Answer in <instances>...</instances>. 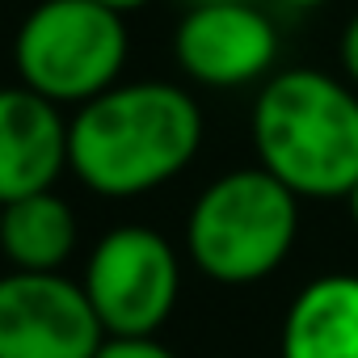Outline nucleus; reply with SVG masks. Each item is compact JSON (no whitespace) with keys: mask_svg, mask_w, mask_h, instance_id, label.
<instances>
[{"mask_svg":"<svg viewBox=\"0 0 358 358\" xmlns=\"http://www.w3.org/2000/svg\"><path fill=\"white\" fill-rule=\"evenodd\" d=\"M106 341L80 282L9 270L0 278V358H93Z\"/></svg>","mask_w":358,"mask_h":358,"instance_id":"423d86ee","label":"nucleus"},{"mask_svg":"<svg viewBox=\"0 0 358 358\" xmlns=\"http://www.w3.org/2000/svg\"><path fill=\"white\" fill-rule=\"evenodd\" d=\"M0 253L13 270L30 274H59L64 262L76 253V215L55 194H26L0 207Z\"/></svg>","mask_w":358,"mask_h":358,"instance_id":"9d476101","label":"nucleus"},{"mask_svg":"<svg viewBox=\"0 0 358 358\" xmlns=\"http://www.w3.org/2000/svg\"><path fill=\"white\" fill-rule=\"evenodd\" d=\"M173 55L194 85L241 89L270 80L278 59V30L253 0L194 5L173 34Z\"/></svg>","mask_w":358,"mask_h":358,"instance_id":"0eeeda50","label":"nucleus"},{"mask_svg":"<svg viewBox=\"0 0 358 358\" xmlns=\"http://www.w3.org/2000/svg\"><path fill=\"white\" fill-rule=\"evenodd\" d=\"M299 236V199L257 169H232L194 199L186 220L190 262L228 287L274 274Z\"/></svg>","mask_w":358,"mask_h":358,"instance_id":"7ed1b4c3","label":"nucleus"},{"mask_svg":"<svg viewBox=\"0 0 358 358\" xmlns=\"http://www.w3.org/2000/svg\"><path fill=\"white\" fill-rule=\"evenodd\" d=\"M190 5H220V0H190Z\"/></svg>","mask_w":358,"mask_h":358,"instance_id":"dca6fc26","label":"nucleus"},{"mask_svg":"<svg viewBox=\"0 0 358 358\" xmlns=\"http://www.w3.org/2000/svg\"><path fill=\"white\" fill-rule=\"evenodd\" d=\"M345 203H350V215H354V224H358V182H354V190L345 194Z\"/></svg>","mask_w":358,"mask_h":358,"instance_id":"2eb2a0df","label":"nucleus"},{"mask_svg":"<svg viewBox=\"0 0 358 358\" xmlns=\"http://www.w3.org/2000/svg\"><path fill=\"white\" fill-rule=\"evenodd\" d=\"M282 358H358V274H320L282 316Z\"/></svg>","mask_w":358,"mask_h":358,"instance_id":"1a4fd4ad","label":"nucleus"},{"mask_svg":"<svg viewBox=\"0 0 358 358\" xmlns=\"http://www.w3.org/2000/svg\"><path fill=\"white\" fill-rule=\"evenodd\" d=\"M203 148L199 101L169 80L114 85L68 118V169L101 199H139L173 182Z\"/></svg>","mask_w":358,"mask_h":358,"instance_id":"f257e3e1","label":"nucleus"},{"mask_svg":"<svg viewBox=\"0 0 358 358\" xmlns=\"http://www.w3.org/2000/svg\"><path fill=\"white\" fill-rule=\"evenodd\" d=\"M278 5H287V9H316V5H324V0H278Z\"/></svg>","mask_w":358,"mask_h":358,"instance_id":"4468645a","label":"nucleus"},{"mask_svg":"<svg viewBox=\"0 0 358 358\" xmlns=\"http://www.w3.org/2000/svg\"><path fill=\"white\" fill-rule=\"evenodd\" d=\"M93 358H177L156 333H127V337H106Z\"/></svg>","mask_w":358,"mask_h":358,"instance_id":"9b49d317","label":"nucleus"},{"mask_svg":"<svg viewBox=\"0 0 358 358\" xmlns=\"http://www.w3.org/2000/svg\"><path fill=\"white\" fill-rule=\"evenodd\" d=\"M80 287L106 337L156 333L177 308L182 262L152 228H114L93 245Z\"/></svg>","mask_w":358,"mask_h":358,"instance_id":"39448f33","label":"nucleus"},{"mask_svg":"<svg viewBox=\"0 0 358 358\" xmlns=\"http://www.w3.org/2000/svg\"><path fill=\"white\" fill-rule=\"evenodd\" d=\"M337 55H341V68H345L350 85H358V13H354L350 26L341 30V47H337Z\"/></svg>","mask_w":358,"mask_h":358,"instance_id":"f8f14e48","label":"nucleus"},{"mask_svg":"<svg viewBox=\"0 0 358 358\" xmlns=\"http://www.w3.org/2000/svg\"><path fill=\"white\" fill-rule=\"evenodd\" d=\"M93 5H106V9H114V13H135V9L148 5V0H93Z\"/></svg>","mask_w":358,"mask_h":358,"instance_id":"ddd939ff","label":"nucleus"},{"mask_svg":"<svg viewBox=\"0 0 358 358\" xmlns=\"http://www.w3.org/2000/svg\"><path fill=\"white\" fill-rule=\"evenodd\" d=\"M253 148L295 199H345L358 182V93L316 68L274 72L253 101Z\"/></svg>","mask_w":358,"mask_h":358,"instance_id":"f03ea898","label":"nucleus"},{"mask_svg":"<svg viewBox=\"0 0 358 358\" xmlns=\"http://www.w3.org/2000/svg\"><path fill=\"white\" fill-rule=\"evenodd\" d=\"M68 169V118L34 89H0V207L43 194Z\"/></svg>","mask_w":358,"mask_h":358,"instance_id":"6e6552de","label":"nucleus"},{"mask_svg":"<svg viewBox=\"0 0 358 358\" xmlns=\"http://www.w3.org/2000/svg\"><path fill=\"white\" fill-rule=\"evenodd\" d=\"M127 51L122 13L93 0H38L13 38L22 85L55 106H85L114 89Z\"/></svg>","mask_w":358,"mask_h":358,"instance_id":"20e7f679","label":"nucleus"}]
</instances>
